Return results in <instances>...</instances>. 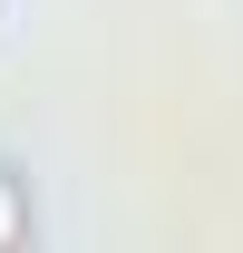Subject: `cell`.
Here are the masks:
<instances>
[{
    "label": "cell",
    "mask_w": 243,
    "mask_h": 253,
    "mask_svg": "<svg viewBox=\"0 0 243 253\" xmlns=\"http://www.w3.org/2000/svg\"><path fill=\"white\" fill-rule=\"evenodd\" d=\"M20 234H30V205H20V195H10V175H0V244H20Z\"/></svg>",
    "instance_id": "6da1fadb"
}]
</instances>
